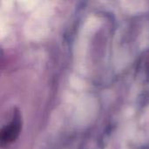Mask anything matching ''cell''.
<instances>
[{"instance_id":"cell-1","label":"cell","mask_w":149,"mask_h":149,"mask_svg":"<svg viewBox=\"0 0 149 149\" xmlns=\"http://www.w3.org/2000/svg\"><path fill=\"white\" fill-rule=\"evenodd\" d=\"M20 120L19 118L17 116H14L12 120L10 122L9 125H6L4 127H3L1 131V145L3 146L4 144L11 143L13 141H15L19 134L20 131Z\"/></svg>"}]
</instances>
